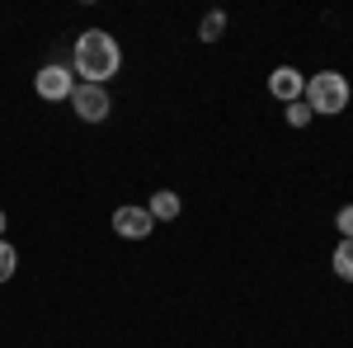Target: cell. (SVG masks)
Returning <instances> with one entry per match:
<instances>
[{"mask_svg":"<svg viewBox=\"0 0 353 348\" xmlns=\"http://www.w3.org/2000/svg\"><path fill=\"white\" fill-rule=\"evenodd\" d=\"M33 90H38V99H48V104H61V99H71V90H76V76H71L66 66H43V71L33 76Z\"/></svg>","mask_w":353,"mask_h":348,"instance_id":"4","label":"cell"},{"mask_svg":"<svg viewBox=\"0 0 353 348\" xmlns=\"http://www.w3.org/2000/svg\"><path fill=\"white\" fill-rule=\"evenodd\" d=\"M330 264H334V273H339L344 283H353V240L334 245V259H330Z\"/></svg>","mask_w":353,"mask_h":348,"instance_id":"8","label":"cell"},{"mask_svg":"<svg viewBox=\"0 0 353 348\" xmlns=\"http://www.w3.org/2000/svg\"><path fill=\"white\" fill-rule=\"evenodd\" d=\"M0 236H5V212H0Z\"/></svg>","mask_w":353,"mask_h":348,"instance_id":"13","label":"cell"},{"mask_svg":"<svg viewBox=\"0 0 353 348\" xmlns=\"http://www.w3.org/2000/svg\"><path fill=\"white\" fill-rule=\"evenodd\" d=\"M113 231H118L123 240H146V236L156 231V221H151L146 207H118V212H113Z\"/></svg>","mask_w":353,"mask_h":348,"instance_id":"5","label":"cell"},{"mask_svg":"<svg viewBox=\"0 0 353 348\" xmlns=\"http://www.w3.org/2000/svg\"><path fill=\"white\" fill-rule=\"evenodd\" d=\"M123 66V48L118 38L104 33V28H85L76 38V76H85V85H104L118 76Z\"/></svg>","mask_w":353,"mask_h":348,"instance_id":"1","label":"cell"},{"mask_svg":"<svg viewBox=\"0 0 353 348\" xmlns=\"http://www.w3.org/2000/svg\"><path fill=\"white\" fill-rule=\"evenodd\" d=\"M71 108H76V118H85V123H104L113 113L104 85H76V90H71Z\"/></svg>","mask_w":353,"mask_h":348,"instance_id":"3","label":"cell"},{"mask_svg":"<svg viewBox=\"0 0 353 348\" xmlns=\"http://www.w3.org/2000/svg\"><path fill=\"white\" fill-rule=\"evenodd\" d=\"M306 108L311 113H330V118H339L344 108H349L353 90H349V76H339V71H316L311 81H306Z\"/></svg>","mask_w":353,"mask_h":348,"instance_id":"2","label":"cell"},{"mask_svg":"<svg viewBox=\"0 0 353 348\" xmlns=\"http://www.w3.org/2000/svg\"><path fill=\"white\" fill-rule=\"evenodd\" d=\"M269 94L273 99H283V104H297L301 94H306V81H301L297 66H278L269 76Z\"/></svg>","mask_w":353,"mask_h":348,"instance_id":"6","label":"cell"},{"mask_svg":"<svg viewBox=\"0 0 353 348\" xmlns=\"http://www.w3.org/2000/svg\"><path fill=\"white\" fill-rule=\"evenodd\" d=\"M14 268H19V254H14V245L0 240V283H10V278H14Z\"/></svg>","mask_w":353,"mask_h":348,"instance_id":"9","label":"cell"},{"mask_svg":"<svg viewBox=\"0 0 353 348\" xmlns=\"http://www.w3.org/2000/svg\"><path fill=\"white\" fill-rule=\"evenodd\" d=\"M311 118H316V113L306 108V99H297V104H288V123H292V127H306Z\"/></svg>","mask_w":353,"mask_h":348,"instance_id":"11","label":"cell"},{"mask_svg":"<svg viewBox=\"0 0 353 348\" xmlns=\"http://www.w3.org/2000/svg\"><path fill=\"white\" fill-rule=\"evenodd\" d=\"M221 28H226V14H208V19H203V43H217Z\"/></svg>","mask_w":353,"mask_h":348,"instance_id":"10","label":"cell"},{"mask_svg":"<svg viewBox=\"0 0 353 348\" xmlns=\"http://www.w3.org/2000/svg\"><path fill=\"white\" fill-rule=\"evenodd\" d=\"M334 226H339V236H344V240H353V203L334 212Z\"/></svg>","mask_w":353,"mask_h":348,"instance_id":"12","label":"cell"},{"mask_svg":"<svg viewBox=\"0 0 353 348\" xmlns=\"http://www.w3.org/2000/svg\"><path fill=\"white\" fill-rule=\"evenodd\" d=\"M146 212H151V221H174V216H179V193L161 188V193L151 198V207H146Z\"/></svg>","mask_w":353,"mask_h":348,"instance_id":"7","label":"cell"}]
</instances>
